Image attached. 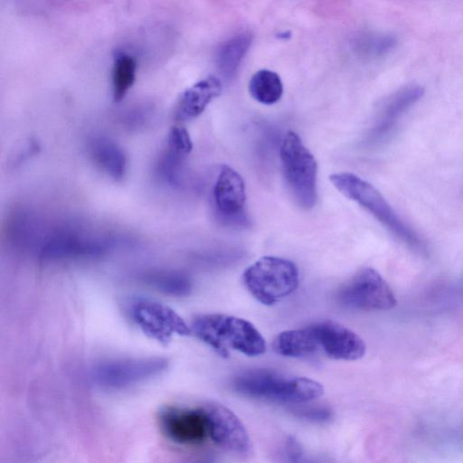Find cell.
<instances>
[{"mask_svg":"<svg viewBox=\"0 0 463 463\" xmlns=\"http://www.w3.org/2000/svg\"><path fill=\"white\" fill-rule=\"evenodd\" d=\"M192 333L221 355L231 350L248 356H257L266 351V342L258 329L249 321L223 314H201L190 326Z\"/></svg>","mask_w":463,"mask_h":463,"instance_id":"obj_1","label":"cell"},{"mask_svg":"<svg viewBox=\"0 0 463 463\" xmlns=\"http://www.w3.org/2000/svg\"><path fill=\"white\" fill-rule=\"evenodd\" d=\"M329 180L341 194L368 211L402 242L415 250H425L421 238L400 218L373 184L347 172L333 174Z\"/></svg>","mask_w":463,"mask_h":463,"instance_id":"obj_2","label":"cell"},{"mask_svg":"<svg viewBox=\"0 0 463 463\" xmlns=\"http://www.w3.org/2000/svg\"><path fill=\"white\" fill-rule=\"evenodd\" d=\"M236 392L250 397L290 403H305L320 397V383L298 376H287L269 370L248 371L233 381Z\"/></svg>","mask_w":463,"mask_h":463,"instance_id":"obj_3","label":"cell"},{"mask_svg":"<svg viewBox=\"0 0 463 463\" xmlns=\"http://www.w3.org/2000/svg\"><path fill=\"white\" fill-rule=\"evenodd\" d=\"M298 269L290 260L264 256L249 266L242 275L249 292L264 305H274L292 294L298 285Z\"/></svg>","mask_w":463,"mask_h":463,"instance_id":"obj_4","label":"cell"},{"mask_svg":"<svg viewBox=\"0 0 463 463\" xmlns=\"http://www.w3.org/2000/svg\"><path fill=\"white\" fill-rule=\"evenodd\" d=\"M280 159L295 201L303 209L313 208L317 201V161L297 133H286L280 146Z\"/></svg>","mask_w":463,"mask_h":463,"instance_id":"obj_5","label":"cell"},{"mask_svg":"<svg viewBox=\"0 0 463 463\" xmlns=\"http://www.w3.org/2000/svg\"><path fill=\"white\" fill-rule=\"evenodd\" d=\"M167 367V359L157 356L116 359L93 366L90 378L99 387L123 389L156 377Z\"/></svg>","mask_w":463,"mask_h":463,"instance_id":"obj_6","label":"cell"},{"mask_svg":"<svg viewBox=\"0 0 463 463\" xmlns=\"http://www.w3.org/2000/svg\"><path fill=\"white\" fill-rule=\"evenodd\" d=\"M129 314L140 330L151 339L167 345L174 335H191L190 326L168 306L144 298H134Z\"/></svg>","mask_w":463,"mask_h":463,"instance_id":"obj_7","label":"cell"},{"mask_svg":"<svg viewBox=\"0 0 463 463\" xmlns=\"http://www.w3.org/2000/svg\"><path fill=\"white\" fill-rule=\"evenodd\" d=\"M337 298L344 306L363 310H386L396 304L387 282L372 268L357 271L342 286Z\"/></svg>","mask_w":463,"mask_h":463,"instance_id":"obj_8","label":"cell"},{"mask_svg":"<svg viewBox=\"0 0 463 463\" xmlns=\"http://www.w3.org/2000/svg\"><path fill=\"white\" fill-rule=\"evenodd\" d=\"M161 432L172 442L197 446L209 439L208 418L204 406L168 405L157 415Z\"/></svg>","mask_w":463,"mask_h":463,"instance_id":"obj_9","label":"cell"},{"mask_svg":"<svg viewBox=\"0 0 463 463\" xmlns=\"http://www.w3.org/2000/svg\"><path fill=\"white\" fill-rule=\"evenodd\" d=\"M112 243L105 236H92L70 227L57 228L44 239L40 256L46 260L94 258L105 254Z\"/></svg>","mask_w":463,"mask_h":463,"instance_id":"obj_10","label":"cell"},{"mask_svg":"<svg viewBox=\"0 0 463 463\" xmlns=\"http://www.w3.org/2000/svg\"><path fill=\"white\" fill-rule=\"evenodd\" d=\"M317 351L336 360L353 361L364 356L365 344L354 331L331 320L309 326Z\"/></svg>","mask_w":463,"mask_h":463,"instance_id":"obj_11","label":"cell"},{"mask_svg":"<svg viewBox=\"0 0 463 463\" xmlns=\"http://www.w3.org/2000/svg\"><path fill=\"white\" fill-rule=\"evenodd\" d=\"M209 425V439L218 447L232 452L244 453L250 439L240 419L227 407L209 402L203 405Z\"/></svg>","mask_w":463,"mask_h":463,"instance_id":"obj_12","label":"cell"},{"mask_svg":"<svg viewBox=\"0 0 463 463\" xmlns=\"http://www.w3.org/2000/svg\"><path fill=\"white\" fill-rule=\"evenodd\" d=\"M213 195L215 209L222 219H241L246 193L244 181L237 171L222 165L213 186Z\"/></svg>","mask_w":463,"mask_h":463,"instance_id":"obj_13","label":"cell"},{"mask_svg":"<svg viewBox=\"0 0 463 463\" xmlns=\"http://www.w3.org/2000/svg\"><path fill=\"white\" fill-rule=\"evenodd\" d=\"M222 92V83L209 76L186 89L181 95L175 110L179 119H193L203 112L208 104Z\"/></svg>","mask_w":463,"mask_h":463,"instance_id":"obj_14","label":"cell"},{"mask_svg":"<svg viewBox=\"0 0 463 463\" xmlns=\"http://www.w3.org/2000/svg\"><path fill=\"white\" fill-rule=\"evenodd\" d=\"M88 150L94 164L114 180H121L127 172L128 160L124 150L106 137H93Z\"/></svg>","mask_w":463,"mask_h":463,"instance_id":"obj_15","label":"cell"},{"mask_svg":"<svg viewBox=\"0 0 463 463\" xmlns=\"http://www.w3.org/2000/svg\"><path fill=\"white\" fill-rule=\"evenodd\" d=\"M274 349L288 357H302L317 352L310 326L281 332L274 341Z\"/></svg>","mask_w":463,"mask_h":463,"instance_id":"obj_16","label":"cell"},{"mask_svg":"<svg viewBox=\"0 0 463 463\" xmlns=\"http://www.w3.org/2000/svg\"><path fill=\"white\" fill-rule=\"evenodd\" d=\"M424 94V90L419 85H410L402 88L388 100L379 130L387 132L396 123L397 119Z\"/></svg>","mask_w":463,"mask_h":463,"instance_id":"obj_17","label":"cell"},{"mask_svg":"<svg viewBox=\"0 0 463 463\" xmlns=\"http://www.w3.org/2000/svg\"><path fill=\"white\" fill-rule=\"evenodd\" d=\"M249 91L258 102L271 105L281 98L283 84L275 71L263 69L255 72L250 78Z\"/></svg>","mask_w":463,"mask_h":463,"instance_id":"obj_18","label":"cell"},{"mask_svg":"<svg viewBox=\"0 0 463 463\" xmlns=\"http://www.w3.org/2000/svg\"><path fill=\"white\" fill-rule=\"evenodd\" d=\"M251 43L249 33L237 35L220 47L216 62L219 70L225 76H232L240 66Z\"/></svg>","mask_w":463,"mask_h":463,"instance_id":"obj_19","label":"cell"},{"mask_svg":"<svg viewBox=\"0 0 463 463\" xmlns=\"http://www.w3.org/2000/svg\"><path fill=\"white\" fill-rule=\"evenodd\" d=\"M137 61L126 53L115 58L112 68V94L115 101H120L127 95L136 80Z\"/></svg>","mask_w":463,"mask_h":463,"instance_id":"obj_20","label":"cell"},{"mask_svg":"<svg viewBox=\"0 0 463 463\" xmlns=\"http://www.w3.org/2000/svg\"><path fill=\"white\" fill-rule=\"evenodd\" d=\"M145 280L156 290L172 297H185L192 290L190 279L179 272H152L145 277Z\"/></svg>","mask_w":463,"mask_h":463,"instance_id":"obj_21","label":"cell"},{"mask_svg":"<svg viewBox=\"0 0 463 463\" xmlns=\"http://www.w3.org/2000/svg\"><path fill=\"white\" fill-rule=\"evenodd\" d=\"M166 149L185 157L193 149V143L188 131L181 126H175L169 131Z\"/></svg>","mask_w":463,"mask_h":463,"instance_id":"obj_22","label":"cell"},{"mask_svg":"<svg viewBox=\"0 0 463 463\" xmlns=\"http://www.w3.org/2000/svg\"><path fill=\"white\" fill-rule=\"evenodd\" d=\"M296 413L306 420L314 421L327 420L331 417V411L326 406H307L296 411Z\"/></svg>","mask_w":463,"mask_h":463,"instance_id":"obj_23","label":"cell"},{"mask_svg":"<svg viewBox=\"0 0 463 463\" xmlns=\"http://www.w3.org/2000/svg\"><path fill=\"white\" fill-rule=\"evenodd\" d=\"M287 453L292 460H297L301 456V449L299 444L290 438L286 444Z\"/></svg>","mask_w":463,"mask_h":463,"instance_id":"obj_24","label":"cell"}]
</instances>
